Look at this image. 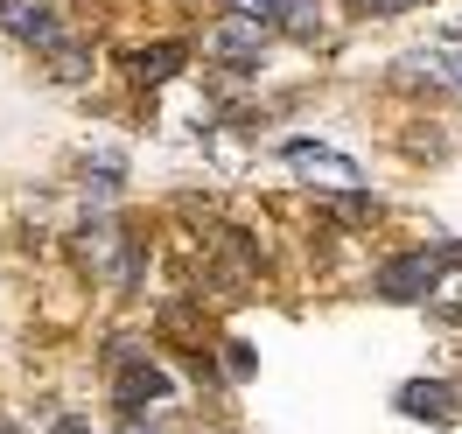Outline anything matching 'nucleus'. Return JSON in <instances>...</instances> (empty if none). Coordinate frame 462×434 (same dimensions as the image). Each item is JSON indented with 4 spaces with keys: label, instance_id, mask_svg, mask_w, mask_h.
<instances>
[{
    "label": "nucleus",
    "instance_id": "7",
    "mask_svg": "<svg viewBox=\"0 0 462 434\" xmlns=\"http://www.w3.org/2000/svg\"><path fill=\"white\" fill-rule=\"evenodd\" d=\"M7 29L35 42V50H57V22H50V7H35V0H7Z\"/></svg>",
    "mask_w": 462,
    "mask_h": 434
},
{
    "label": "nucleus",
    "instance_id": "1",
    "mask_svg": "<svg viewBox=\"0 0 462 434\" xmlns=\"http://www.w3.org/2000/svg\"><path fill=\"white\" fill-rule=\"evenodd\" d=\"M281 154H288V169L322 175V189H357V182H365V169H357L350 154H337V147H322V141H288Z\"/></svg>",
    "mask_w": 462,
    "mask_h": 434
},
{
    "label": "nucleus",
    "instance_id": "2",
    "mask_svg": "<svg viewBox=\"0 0 462 434\" xmlns=\"http://www.w3.org/2000/svg\"><path fill=\"white\" fill-rule=\"evenodd\" d=\"M434 266H441V253H406V260L378 266V294H385V301H428Z\"/></svg>",
    "mask_w": 462,
    "mask_h": 434
},
{
    "label": "nucleus",
    "instance_id": "10",
    "mask_svg": "<svg viewBox=\"0 0 462 434\" xmlns=\"http://www.w3.org/2000/svg\"><path fill=\"white\" fill-rule=\"evenodd\" d=\"M225 350H231L225 372H231V378H253V350H245V344H225Z\"/></svg>",
    "mask_w": 462,
    "mask_h": 434
},
{
    "label": "nucleus",
    "instance_id": "13",
    "mask_svg": "<svg viewBox=\"0 0 462 434\" xmlns=\"http://www.w3.org/2000/svg\"><path fill=\"white\" fill-rule=\"evenodd\" d=\"M456 29H462V14H456Z\"/></svg>",
    "mask_w": 462,
    "mask_h": 434
},
{
    "label": "nucleus",
    "instance_id": "9",
    "mask_svg": "<svg viewBox=\"0 0 462 434\" xmlns=\"http://www.w3.org/2000/svg\"><path fill=\"white\" fill-rule=\"evenodd\" d=\"M231 7L253 14V22H266V29H273V14H281V0H231Z\"/></svg>",
    "mask_w": 462,
    "mask_h": 434
},
{
    "label": "nucleus",
    "instance_id": "12",
    "mask_svg": "<svg viewBox=\"0 0 462 434\" xmlns=\"http://www.w3.org/2000/svg\"><path fill=\"white\" fill-rule=\"evenodd\" d=\"M448 85H462V63H456V70H448Z\"/></svg>",
    "mask_w": 462,
    "mask_h": 434
},
{
    "label": "nucleus",
    "instance_id": "11",
    "mask_svg": "<svg viewBox=\"0 0 462 434\" xmlns=\"http://www.w3.org/2000/svg\"><path fill=\"white\" fill-rule=\"evenodd\" d=\"M372 14H400V7H413V0H365Z\"/></svg>",
    "mask_w": 462,
    "mask_h": 434
},
{
    "label": "nucleus",
    "instance_id": "6",
    "mask_svg": "<svg viewBox=\"0 0 462 434\" xmlns=\"http://www.w3.org/2000/svg\"><path fill=\"white\" fill-rule=\"evenodd\" d=\"M147 400H169V372H154V365H126V372H119V406L141 413Z\"/></svg>",
    "mask_w": 462,
    "mask_h": 434
},
{
    "label": "nucleus",
    "instance_id": "8",
    "mask_svg": "<svg viewBox=\"0 0 462 434\" xmlns=\"http://www.w3.org/2000/svg\"><path fill=\"white\" fill-rule=\"evenodd\" d=\"M273 29H288L294 42H316V35H322V7H316V0H281Z\"/></svg>",
    "mask_w": 462,
    "mask_h": 434
},
{
    "label": "nucleus",
    "instance_id": "4",
    "mask_svg": "<svg viewBox=\"0 0 462 434\" xmlns=\"http://www.w3.org/2000/svg\"><path fill=\"white\" fill-rule=\"evenodd\" d=\"M260 50H266V22H253V14H238V22H225L210 35V57L217 63H260Z\"/></svg>",
    "mask_w": 462,
    "mask_h": 434
},
{
    "label": "nucleus",
    "instance_id": "5",
    "mask_svg": "<svg viewBox=\"0 0 462 434\" xmlns=\"http://www.w3.org/2000/svg\"><path fill=\"white\" fill-rule=\"evenodd\" d=\"M182 63H189V42H154V50H141L126 70H134V85H169Z\"/></svg>",
    "mask_w": 462,
    "mask_h": 434
},
{
    "label": "nucleus",
    "instance_id": "3",
    "mask_svg": "<svg viewBox=\"0 0 462 434\" xmlns=\"http://www.w3.org/2000/svg\"><path fill=\"white\" fill-rule=\"evenodd\" d=\"M400 413H406V420L448 428V420H462V392H456V385H441V378H413V385H400Z\"/></svg>",
    "mask_w": 462,
    "mask_h": 434
}]
</instances>
